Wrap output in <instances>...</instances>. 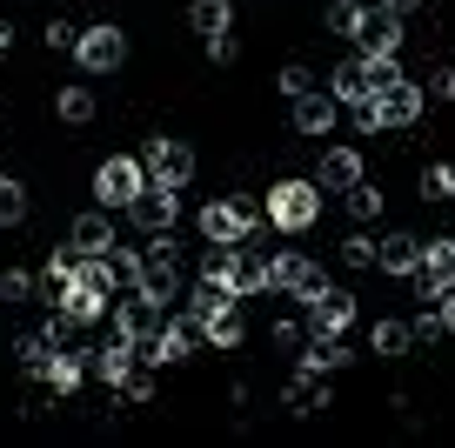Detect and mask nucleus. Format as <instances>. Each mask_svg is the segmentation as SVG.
<instances>
[{"instance_id": "obj_35", "label": "nucleus", "mask_w": 455, "mask_h": 448, "mask_svg": "<svg viewBox=\"0 0 455 448\" xmlns=\"http://www.w3.org/2000/svg\"><path fill=\"white\" fill-rule=\"evenodd\" d=\"M28 294H34V275H28V268H7V275H0V301H7V308H20Z\"/></svg>"}, {"instance_id": "obj_29", "label": "nucleus", "mask_w": 455, "mask_h": 448, "mask_svg": "<svg viewBox=\"0 0 455 448\" xmlns=\"http://www.w3.org/2000/svg\"><path fill=\"white\" fill-rule=\"evenodd\" d=\"M54 114H60V121H74V127L94 121V87H60V94H54Z\"/></svg>"}, {"instance_id": "obj_16", "label": "nucleus", "mask_w": 455, "mask_h": 448, "mask_svg": "<svg viewBox=\"0 0 455 448\" xmlns=\"http://www.w3.org/2000/svg\"><path fill=\"white\" fill-rule=\"evenodd\" d=\"M195 328L214 341V348H242V335H248V328H242V315H235V294H214V301H208V315H201Z\"/></svg>"}, {"instance_id": "obj_34", "label": "nucleus", "mask_w": 455, "mask_h": 448, "mask_svg": "<svg viewBox=\"0 0 455 448\" xmlns=\"http://www.w3.org/2000/svg\"><path fill=\"white\" fill-rule=\"evenodd\" d=\"M348 214H355V221H375V214H382V188L355 181V188H348Z\"/></svg>"}, {"instance_id": "obj_43", "label": "nucleus", "mask_w": 455, "mask_h": 448, "mask_svg": "<svg viewBox=\"0 0 455 448\" xmlns=\"http://www.w3.org/2000/svg\"><path fill=\"white\" fill-rule=\"evenodd\" d=\"M74 41H81V28H68V20L47 28V47H54V54H74Z\"/></svg>"}, {"instance_id": "obj_14", "label": "nucleus", "mask_w": 455, "mask_h": 448, "mask_svg": "<svg viewBox=\"0 0 455 448\" xmlns=\"http://www.w3.org/2000/svg\"><path fill=\"white\" fill-rule=\"evenodd\" d=\"M68 248H74V254H108V248H114V214L100 208V201L68 221Z\"/></svg>"}, {"instance_id": "obj_31", "label": "nucleus", "mask_w": 455, "mask_h": 448, "mask_svg": "<svg viewBox=\"0 0 455 448\" xmlns=\"http://www.w3.org/2000/svg\"><path fill=\"white\" fill-rule=\"evenodd\" d=\"M362 20H369V7H355V0H335V7H328V34H348V41H355Z\"/></svg>"}, {"instance_id": "obj_45", "label": "nucleus", "mask_w": 455, "mask_h": 448, "mask_svg": "<svg viewBox=\"0 0 455 448\" xmlns=\"http://www.w3.org/2000/svg\"><path fill=\"white\" fill-rule=\"evenodd\" d=\"M275 348H301V322H275Z\"/></svg>"}, {"instance_id": "obj_47", "label": "nucleus", "mask_w": 455, "mask_h": 448, "mask_svg": "<svg viewBox=\"0 0 455 448\" xmlns=\"http://www.w3.org/2000/svg\"><path fill=\"white\" fill-rule=\"evenodd\" d=\"M375 7H388V14H409V7H415V0H375Z\"/></svg>"}, {"instance_id": "obj_1", "label": "nucleus", "mask_w": 455, "mask_h": 448, "mask_svg": "<svg viewBox=\"0 0 455 448\" xmlns=\"http://www.w3.org/2000/svg\"><path fill=\"white\" fill-rule=\"evenodd\" d=\"M134 288L155 294V301H174V294H181V254H174V228L148 235V248H141V281H134Z\"/></svg>"}, {"instance_id": "obj_30", "label": "nucleus", "mask_w": 455, "mask_h": 448, "mask_svg": "<svg viewBox=\"0 0 455 448\" xmlns=\"http://www.w3.org/2000/svg\"><path fill=\"white\" fill-rule=\"evenodd\" d=\"M20 221H28V188L0 174V228H20Z\"/></svg>"}, {"instance_id": "obj_42", "label": "nucleus", "mask_w": 455, "mask_h": 448, "mask_svg": "<svg viewBox=\"0 0 455 448\" xmlns=\"http://www.w3.org/2000/svg\"><path fill=\"white\" fill-rule=\"evenodd\" d=\"M121 395H128V402H155V375H148V368H134V375L121 381Z\"/></svg>"}, {"instance_id": "obj_15", "label": "nucleus", "mask_w": 455, "mask_h": 448, "mask_svg": "<svg viewBox=\"0 0 455 448\" xmlns=\"http://www.w3.org/2000/svg\"><path fill=\"white\" fill-rule=\"evenodd\" d=\"M402 14H388V7H375L369 20H362V34H355V47L362 54H375V60H388V54H402Z\"/></svg>"}, {"instance_id": "obj_44", "label": "nucleus", "mask_w": 455, "mask_h": 448, "mask_svg": "<svg viewBox=\"0 0 455 448\" xmlns=\"http://www.w3.org/2000/svg\"><path fill=\"white\" fill-rule=\"evenodd\" d=\"M208 60H221V68L235 60V28H228V34H208Z\"/></svg>"}, {"instance_id": "obj_32", "label": "nucleus", "mask_w": 455, "mask_h": 448, "mask_svg": "<svg viewBox=\"0 0 455 448\" xmlns=\"http://www.w3.org/2000/svg\"><path fill=\"white\" fill-rule=\"evenodd\" d=\"M422 201H455V168H449V161L422 168Z\"/></svg>"}, {"instance_id": "obj_2", "label": "nucleus", "mask_w": 455, "mask_h": 448, "mask_svg": "<svg viewBox=\"0 0 455 448\" xmlns=\"http://www.w3.org/2000/svg\"><path fill=\"white\" fill-rule=\"evenodd\" d=\"M261 214H268L282 235H301V228H315V214H322V188L315 181H275Z\"/></svg>"}, {"instance_id": "obj_11", "label": "nucleus", "mask_w": 455, "mask_h": 448, "mask_svg": "<svg viewBox=\"0 0 455 448\" xmlns=\"http://www.w3.org/2000/svg\"><path fill=\"white\" fill-rule=\"evenodd\" d=\"M449 288H455V254H449V241H422V268H415V294H422V301H442Z\"/></svg>"}, {"instance_id": "obj_21", "label": "nucleus", "mask_w": 455, "mask_h": 448, "mask_svg": "<svg viewBox=\"0 0 455 448\" xmlns=\"http://www.w3.org/2000/svg\"><path fill=\"white\" fill-rule=\"evenodd\" d=\"M335 108L341 100L328 94V87H308V94H295V127L301 134H328V127H335Z\"/></svg>"}, {"instance_id": "obj_28", "label": "nucleus", "mask_w": 455, "mask_h": 448, "mask_svg": "<svg viewBox=\"0 0 455 448\" xmlns=\"http://www.w3.org/2000/svg\"><path fill=\"white\" fill-rule=\"evenodd\" d=\"M375 355H409L415 348V335H409V322H395V315H382V322H375Z\"/></svg>"}, {"instance_id": "obj_12", "label": "nucleus", "mask_w": 455, "mask_h": 448, "mask_svg": "<svg viewBox=\"0 0 455 448\" xmlns=\"http://www.w3.org/2000/svg\"><path fill=\"white\" fill-rule=\"evenodd\" d=\"M375 100H382L388 127H415V121H422V108H428L422 81H409V74H395V81H388V87H375Z\"/></svg>"}, {"instance_id": "obj_38", "label": "nucleus", "mask_w": 455, "mask_h": 448, "mask_svg": "<svg viewBox=\"0 0 455 448\" xmlns=\"http://www.w3.org/2000/svg\"><path fill=\"white\" fill-rule=\"evenodd\" d=\"M74 261H81V254H74L68 241H60V248L47 254V288H60V281H74Z\"/></svg>"}, {"instance_id": "obj_23", "label": "nucleus", "mask_w": 455, "mask_h": 448, "mask_svg": "<svg viewBox=\"0 0 455 448\" xmlns=\"http://www.w3.org/2000/svg\"><path fill=\"white\" fill-rule=\"evenodd\" d=\"M282 402L295 408V415H315V408L328 402V388H322V375H315V368H295V375H288V388H282Z\"/></svg>"}, {"instance_id": "obj_10", "label": "nucleus", "mask_w": 455, "mask_h": 448, "mask_svg": "<svg viewBox=\"0 0 455 448\" xmlns=\"http://www.w3.org/2000/svg\"><path fill=\"white\" fill-rule=\"evenodd\" d=\"M348 328H355V294L341 288L308 294V335H348Z\"/></svg>"}, {"instance_id": "obj_7", "label": "nucleus", "mask_w": 455, "mask_h": 448, "mask_svg": "<svg viewBox=\"0 0 455 448\" xmlns=\"http://www.w3.org/2000/svg\"><path fill=\"white\" fill-rule=\"evenodd\" d=\"M128 221L141 228V235H161V228H174V221H181V188H161V181H148L141 195L128 201Z\"/></svg>"}, {"instance_id": "obj_3", "label": "nucleus", "mask_w": 455, "mask_h": 448, "mask_svg": "<svg viewBox=\"0 0 455 448\" xmlns=\"http://www.w3.org/2000/svg\"><path fill=\"white\" fill-rule=\"evenodd\" d=\"M141 188H148V161H134V155H114V161H100V168H94V201L108 214L114 208L128 214V201L141 195Z\"/></svg>"}, {"instance_id": "obj_37", "label": "nucleus", "mask_w": 455, "mask_h": 448, "mask_svg": "<svg viewBox=\"0 0 455 448\" xmlns=\"http://www.w3.org/2000/svg\"><path fill=\"white\" fill-rule=\"evenodd\" d=\"M275 87H282V100H295V94H308V87H315V74L301 68V60H288V68L275 74Z\"/></svg>"}, {"instance_id": "obj_36", "label": "nucleus", "mask_w": 455, "mask_h": 448, "mask_svg": "<svg viewBox=\"0 0 455 448\" xmlns=\"http://www.w3.org/2000/svg\"><path fill=\"white\" fill-rule=\"evenodd\" d=\"M348 108H355V127H362V134H382V127H388V114H382V100H375V94L348 100Z\"/></svg>"}, {"instance_id": "obj_13", "label": "nucleus", "mask_w": 455, "mask_h": 448, "mask_svg": "<svg viewBox=\"0 0 455 448\" xmlns=\"http://www.w3.org/2000/svg\"><path fill=\"white\" fill-rule=\"evenodd\" d=\"M134 362H141V341H134V335H121V328H114V341H108V348H94V355H87V368H94V375L108 381V388H121V381L134 375Z\"/></svg>"}, {"instance_id": "obj_17", "label": "nucleus", "mask_w": 455, "mask_h": 448, "mask_svg": "<svg viewBox=\"0 0 455 448\" xmlns=\"http://www.w3.org/2000/svg\"><path fill=\"white\" fill-rule=\"evenodd\" d=\"M355 181H362V155L355 148H328L322 168H315V188H322V195H348Z\"/></svg>"}, {"instance_id": "obj_46", "label": "nucleus", "mask_w": 455, "mask_h": 448, "mask_svg": "<svg viewBox=\"0 0 455 448\" xmlns=\"http://www.w3.org/2000/svg\"><path fill=\"white\" fill-rule=\"evenodd\" d=\"M435 308H442V322H449V335H455V288H449V294H442Z\"/></svg>"}, {"instance_id": "obj_49", "label": "nucleus", "mask_w": 455, "mask_h": 448, "mask_svg": "<svg viewBox=\"0 0 455 448\" xmlns=\"http://www.w3.org/2000/svg\"><path fill=\"white\" fill-rule=\"evenodd\" d=\"M449 254H455V235H449Z\"/></svg>"}, {"instance_id": "obj_39", "label": "nucleus", "mask_w": 455, "mask_h": 448, "mask_svg": "<svg viewBox=\"0 0 455 448\" xmlns=\"http://www.w3.org/2000/svg\"><path fill=\"white\" fill-rule=\"evenodd\" d=\"M74 328H81V322H74L68 308H54V315H47V328H41V335L54 341V348H74Z\"/></svg>"}, {"instance_id": "obj_19", "label": "nucleus", "mask_w": 455, "mask_h": 448, "mask_svg": "<svg viewBox=\"0 0 455 448\" xmlns=\"http://www.w3.org/2000/svg\"><path fill=\"white\" fill-rule=\"evenodd\" d=\"M375 268H382V275H415V268H422V241L388 228V241H375Z\"/></svg>"}, {"instance_id": "obj_48", "label": "nucleus", "mask_w": 455, "mask_h": 448, "mask_svg": "<svg viewBox=\"0 0 455 448\" xmlns=\"http://www.w3.org/2000/svg\"><path fill=\"white\" fill-rule=\"evenodd\" d=\"M7 47H14V28H0V54H7Z\"/></svg>"}, {"instance_id": "obj_9", "label": "nucleus", "mask_w": 455, "mask_h": 448, "mask_svg": "<svg viewBox=\"0 0 455 448\" xmlns=\"http://www.w3.org/2000/svg\"><path fill=\"white\" fill-rule=\"evenodd\" d=\"M74 60H81L87 74H114L121 60H128V34H121V28H81Z\"/></svg>"}, {"instance_id": "obj_20", "label": "nucleus", "mask_w": 455, "mask_h": 448, "mask_svg": "<svg viewBox=\"0 0 455 448\" xmlns=\"http://www.w3.org/2000/svg\"><path fill=\"white\" fill-rule=\"evenodd\" d=\"M235 261H242V241H208V248H201V281L235 294Z\"/></svg>"}, {"instance_id": "obj_5", "label": "nucleus", "mask_w": 455, "mask_h": 448, "mask_svg": "<svg viewBox=\"0 0 455 448\" xmlns=\"http://www.w3.org/2000/svg\"><path fill=\"white\" fill-rule=\"evenodd\" d=\"M148 181H161V188H188L195 181V148L188 140H174V134H161V140H148Z\"/></svg>"}, {"instance_id": "obj_26", "label": "nucleus", "mask_w": 455, "mask_h": 448, "mask_svg": "<svg viewBox=\"0 0 455 448\" xmlns=\"http://www.w3.org/2000/svg\"><path fill=\"white\" fill-rule=\"evenodd\" d=\"M188 28L195 34H228L235 28V7H228V0H195V7H188Z\"/></svg>"}, {"instance_id": "obj_33", "label": "nucleus", "mask_w": 455, "mask_h": 448, "mask_svg": "<svg viewBox=\"0 0 455 448\" xmlns=\"http://www.w3.org/2000/svg\"><path fill=\"white\" fill-rule=\"evenodd\" d=\"M409 335H415V348H435V341L449 335V322H442V308H422V315H415V322H409Z\"/></svg>"}, {"instance_id": "obj_4", "label": "nucleus", "mask_w": 455, "mask_h": 448, "mask_svg": "<svg viewBox=\"0 0 455 448\" xmlns=\"http://www.w3.org/2000/svg\"><path fill=\"white\" fill-rule=\"evenodd\" d=\"M268 288L275 294H288V301H308V294H322L328 281H322V261H308V254H275L268 261Z\"/></svg>"}, {"instance_id": "obj_25", "label": "nucleus", "mask_w": 455, "mask_h": 448, "mask_svg": "<svg viewBox=\"0 0 455 448\" xmlns=\"http://www.w3.org/2000/svg\"><path fill=\"white\" fill-rule=\"evenodd\" d=\"M81 375H87V355H81V348H54V362H47V381H54L60 395H74V388H81Z\"/></svg>"}, {"instance_id": "obj_27", "label": "nucleus", "mask_w": 455, "mask_h": 448, "mask_svg": "<svg viewBox=\"0 0 455 448\" xmlns=\"http://www.w3.org/2000/svg\"><path fill=\"white\" fill-rule=\"evenodd\" d=\"M242 294H268V261L248 254V248H242V261H235V301H242Z\"/></svg>"}, {"instance_id": "obj_8", "label": "nucleus", "mask_w": 455, "mask_h": 448, "mask_svg": "<svg viewBox=\"0 0 455 448\" xmlns=\"http://www.w3.org/2000/svg\"><path fill=\"white\" fill-rule=\"evenodd\" d=\"M161 322H168V301H155V294H141V288H121V308H114V328H121V335L155 341Z\"/></svg>"}, {"instance_id": "obj_41", "label": "nucleus", "mask_w": 455, "mask_h": 448, "mask_svg": "<svg viewBox=\"0 0 455 448\" xmlns=\"http://www.w3.org/2000/svg\"><path fill=\"white\" fill-rule=\"evenodd\" d=\"M422 94H428V100H455V68H435V74L422 81Z\"/></svg>"}, {"instance_id": "obj_24", "label": "nucleus", "mask_w": 455, "mask_h": 448, "mask_svg": "<svg viewBox=\"0 0 455 448\" xmlns=\"http://www.w3.org/2000/svg\"><path fill=\"white\" fill-rule=\"evenodd\" d=\"M47 362H54V341H47V335H20L14 341V368H20V375H41L47 381Z\"/></svg>"}, {"instance_id": "obj_18", "label": "nucleus", "mask_w": 455, "mask_h": 448, "mask_svg": "<svg viewBox=\"0 0 455 448\" xmlns=\"http://www.w3.org/2000/svg\"><path fill=\"white\" fill-rule=\"evenodd\" d=\"M188 348H195V322H161V335L141 341V362L168 368V362H188Z\"/></svg>"}, {"instance_id": "obj_6", "label": "nucleus", "mask_w": 455, "mask_h": 448, "mask_svg": "<svg viewBox=\"0 0 455 448\" xmlns=\"http://www.w3.org/2000/svg\"><path fill=\"white\" fill-rule=\"evenodd\" d=\"M255 221H261V214L248 208L242 195H221V201L201 208V235H208V241H248V235H255Z\"/></svg>"}, {"instance_id": "obj_40", "label": "nucleus", "mask_w": 455, "mask_h": 448, "mask_svg": "<svg viewBox=\"0 0 455 448\" xmlns=\"http://www.w3.org/2000/svg\"><path fill=\"white\" fill-rule=\"evenodd\" d=\"M341 261H348V268H375V241L369 235H348V241H341Z\"/></svg>"}, {"instance_id": "obj_22", "label": "nucleus", "mask_w": 455, "mask_h": 448, "mask_svg": "<svg viewBox=\"0 0 455 448\" xmlns=\"http://www.w3.org/2000/svg\"><path fill=\"white\" fill-rule=\"evenodd\" d=\"M328 94L348 108V100H362V94H375V81H369V54H348L335 68V81H328Z\"/></svg>"}]
</instances>
